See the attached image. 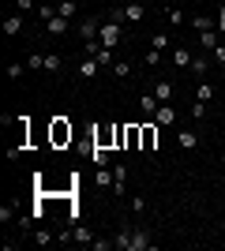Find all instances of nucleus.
<instances>
[{"label": "nucleus", "instance_id": "obj_1", "mask_svg": "<svg viewBox=\"0 0 225 251\" xmlns=\"http://www.w3.org/2000/svg\"><path fill=\"white\" fill-rule=\"evenodd\" d=\"M113 244H117L120 251H150L154 248V240H150L147 229H120Z\"/></svg>", "mask_w": 225, "mask_h": 251}, {"label": "nucleus", "instance_id": "obj_2", "mask_svg": "<svg viewBox=\"0 0 225 251\" xmlns=\"http://www.w3.org/2000/svg\"><path fill=\"white\" fill-rule=\"evenodd\" d=\"M143 15H147V4H139V0H131V4H124V8H113L109 11V19L113 23H143Z\"/></svg>", "mask_w": 225, "mask_h": 251}, {"label": "nucleus", "instance_id": "obj_3", "mask_svg": "<svg viewBox=\"0 0 225 251\" xmlns=\"http://www.w3.org/2000/svg\"><path fill=\"white\" fill-rule=\"evenodd\" d=\"M72 124H68L64 116H56L53 124H49V143H53V147H68V143H72Z\"/></svg>", "mask_w": 225, "mask_h": 251}, {"label": "nucleus", "instance_id": "obj_4", "mask_svg": "<svg viewBox=\"0 0 225 251\" xmlns=\"http://www.w3.org/2000/svg\"><path fill=\"white\" fill-rule=\"evenodd\" d=\"M98 42L105 45V49L120 45V42H124V26H120V23H113V19H105V23H101V34H98Z\"/></svg>", "mask_w": 225, "mask_h": 251}, {"label": "nucleus", "instance_id": "obj_5", "mask_svg": "<svg viewBox=\"0 0 225 251\" xmlns=\"http://www.w3.org/2000/svg\"><path fill=\"white\" fill-rule=\"evenodd\" d=\"M139 150H158V120H147V124H143Z\"/></svg>", "mask_w": 225, "mask_h": 251}, {"label": "nucleus", "instance_id": "obj_6", "mask_svg": "<svg viewBox=\"0 0 225 251\" xmlns=\"http://www.w3.org/2000/svg\"><path fill=\"white\" fill-rule=\"evenodd\" d=\"M75 34H79L83 42H94L98 34H101V23H98V19H83L79 26H75Z\"/></svg>", "mask_w": 225, "mask_h": 251}, {"label": "nucleus", "instance_id": "obj_7", "mask_svg": "<svg viewBox=\"0 0 225 251\" xmlns=\"http://www.w3.org/2000/svg\"><path fill=\"white\" fill-rule=\"evenodd\" d=\"M117 143V127H94V147H113Z\"/></svg>", "mask_w": 225, "mask_h": 251}, {"label": "nucleus", "instance_id": "obj_8", "mask_svg": "<svg viewBox=\"0 0 225 251\" xmlns=\"http://www.w3.org/2000/svg\"><path fill=\"white\" fill-rule=\"evenodd\" d=\"M139 139H143V124H128L124 127V147L128 150H139Z\"/></svg>", "mask_w": 225, "mask_h": 251}, {"label": "nucleus", "instance_id": "obj_9", "mask_svg": "<svg viewBox=\"0 0 225 251\" xmlns=\"http://www.w3.org/2000/svg\"><path fill=\"white\" fill-rule=\"evenodd\" d=\"M98 68H101V60H98V56L83 60V64H79V79H98Z\"/></svg>", "mask_w": 225, "mask_h": 251}, {"label": "nucleus", "instance_id": "obj_10", "mask_svg": "<svg viewBox=\"0 0 225 251\" xmlns=\"http://www.w3.org/2000/svg\"><path fill=\"white\" fill-rule=\"evenodd\" d=\"M45 34H53V38H60V34H68V19H60V15H53V19L45 23Z\"/></svg>", "mask_w": 225, "mask_h": 251}, {"label": "nucleus", "instance_id": "obj_11", "mask_svg": "<svg viewBox=\"0 0 225 251\" xmlns=\"http://www.w3.org/2000/svg\"><path fill=\"white\" fill-rule=\"evenodd\" d=\"M158 98H154V94H143L139 98V109H143V116H150V120H154V113H158Z\"/></svg>", "mask_w": 225, "mask_h": 251}, {"label": "nucleus", "instance_id": "obj_12", "mask_svg": "<svg viewBox=\"0 0 225 251\" xmlns=\"http://www.w3.org/2000/svg\"><path fill=\"white\" fill-rule=\"evenodd\" d=\"M154 120H158V124H176V113H173V105H169V101H165V105H158Z\"/></svg>", "mask_w": 225, "mask_h": 251}, {"label": "nucleus", "instance_id": "obj_13", "mask_svg": "<svg viewBox=\"0 0 225 251\" xmlns=\"http://www.w3.org/2000/svg\"><path fill=\"white\" fill-rule=\"evenodd\" d=\"M173 90H176V86H173V83H165V79H158V86H154V98H158V101L165 105V101H169V98H173Z\"/></svg>", "mask_w": 225, "mask_h": 251}, {"label": "nucleus", "instance_id": "obj_14", "mask_svg": "<svg viewBox=\"0 0 225 251\" xmlns=\"http://www.w3.org/2000/svg\"><path fill=\"white\" fill-rule=\"evenodd\" d=\"M173 64H176L180 72H188V68H192V52L188 49H173Z\"/></svg>", "mask_w": 225, "mask_h": 251}, {"label": "nucleus", "instance_id": "obj_15", "mask_svg": "<svg viewBox=\"0 0 225 251\" xmlns=\"http://www.w3.org/2000/svg\"><path fill=\"white\" fill-rule=\"evenodd\" d=\"M75 0H60V4H56V15H60V19H75Z\"/></svg>", "mask_w": 225, "mask_h": 251}, {"label": "nucleus", "instance_id": "obj_16", "mask_svg": "<svg viewBox=\"0 0 225 251\" xmlns=\"http://www.w3.org/2000/svg\"><path fill=\"white\" fill-rule=\"evenodd\" d=\"M4 30H8V38H15V34L23 30V15H8V19H4Z\"/></svg>", "mask_w": 225, "mask_h": 251}, {"label": "nucleus", "instance_id": "obj_17", "mask_svg": "<svg viewBox=\"0 0 225 251\" xmlns=\"http://www.w3.org/2000/svg\"><path fill=\"white\" fill-rule=\"evenodd\" d=\"M176 143H180L184 150H195V147H199V135H195V131H180V135H176Z\"/></svg>", "mask_w": 225, "mask_h": 251}, {"label": "nucleus", "instance_id": "obj_18", "mask_svg": "<svg viewBox=\"0 0 225 251\" xmlns=\"http://www.w3.org/2000/svg\"><path fill=\"white\" fill-rule=\"evenodd\" d=\"M90 161H94L98 169H105V165H109V154H105V147H90Z\"/></svg>", "mask_w": 225, "mask_h": 251}, {"label": "nucleus", "instance_id": "obj_19", "mask_svg": "<svg viewBox=\"0 0 225 251\" xmlns=\"http://www.w3.org/2000/svg\"><path fill=\"white\" fill-rule=\"evenodd\" d=\"M60 64H64L60 52H45V68H42V72H60Z\"/></svg>", "mask_w": 225, "mask_h": 251}, {"label": "nucleus", "instance_id": "obj_20", "mask_svg": "<svg viewBox=\"0 0 225 251\" xmlns=\"http://www.w3.org/2000/svg\"><path fill=\"white\" fill-rule=\"evenodd\" d=\"M192 26L199 34H203V30H214V19H210V15H192Z\"/></svg>", "mask_w": 225, "mask_h": 251}, {"label": "nucleus", "instance_id": "obj_21", "mask_svg": "<svg viewBox=\"0 0 225 251\" xmlns=\"http://www.w3.org/2000/svg\"><path fill=\"white\" fill-rule=\"evenodd\" d=\"M210 98H214V86H210V83L203 79V83L195 86V101H210Z\"/></svg>", "mask_w": 225, "mask_h": 251}, {"label": "nucleus", "instance_id": "obj_22", "mask_svg": "<svg viewBox=\"0 0 225 251\" xmlns=\"http://www.w3.org/2000/svg\"><path fill=\"white\" fill-rule=\"evenodd\" d=\"M188 72H192V75H199V79H203V75L210 72V60H199V56H192V68H188Z\"/></svg>", "mask_w": 225, "mask_h": 251}, {"label": "nucleus", "instance_id": "obj_23", "mask_svg": "<svg viewBox=\"0 0 225 251\" xmlns=\"http://www.w3.org/2000/svg\"><path fill=\"white\" fill-rule=\"evenodd\" d=\"M199 45L214 52V49H218V34H214V30H203V34H199Z\"/></svg>", "mask_w": 225, "mask_h": 251}, {"label": "nucleus", "instance_id": "obj_24", "mask_svg": "<svg viewBox=\"0 0 225 251\" xmlns=\"http://www.w3.org/2000/svg\"><path fill=\"white\" fill-rule=\"evenodd\" d=\"M72 236H75V244H90L94 236H90V229H83L79 221H75V229H72Z\"/></svg>", "mask_w": 225, "mask_h": 251}, {"label": "nucleus", "instance_id": "obj_25", "mask_svg": "<svg viewBox=\"0 0 225 251\" xmlns=\"http://www.w3.org/2000/svg\"><path fill=\"white\" fill-rule=\"evenodd\" d=\"M113 75H117V79H131V64L128 60H117V64H113Z\"/></svg>", "mask_w": 225, "mask_h": 251}, {"label": "nucleus", "instance_id": "obj_26", "mask_svg": "<svg viewBox=\"0 0 225 251\" xmlns=\"http://www.w3.org/2000/svg\"><path fill=\"white\" fill-rule=\"evenodd\" d=\"M150 49L165 52V49H169V34H154V38H150Z\"/></svg>", "mask_w": 225, "mask_h": 251}, {"label": "nucleus", "instance_id": "obj_27", "mask_svg": "<svg viewBox=\"0 0 225 251\" xmlns=\"http://www.w3.org/2000/svg\"><path fill=\"white\" fill-rule=\"evenodd\" d=\"M26 68H30V72L45 68V52H34V56H26Z\"/></svg>", "mask_w": 225, "mask_h": 251}, {"label": "nucleus", "instance_id": "obj_28", "mask_svg": "<svg viewBox=\"0 0 225 251\" xmlns=\"http://www.w3.org/2000/svg\"><path fill=\"white\" fill-rule=\"evenodd\" d=\"M98 188H113V173L109 169H98Z\"/></svg>", "mask_w": 225, "mask_h": 251}, {"label": "nucleus", "instance_id": "obj_29", "mask_svg": "<svg viewBox=\"0 0 225 251\" xmlns=\"http://www.w3.org/2000/svg\"><path fill=\"white\" fill-rule=\"evenodd\" d=\"M53 15H56V8H49V4H38V19H42V23H49Z\"/></svg>", "mask_w": 225, "mask_h": 251}, {"label": "nucleus", "instance_id": "obj_30", "mask_svg": "<svg viewBox=\"0 0 225 251\" xmlns=\"http://www.w3.org/2000/svg\"><path fill=\"white\" fill-rule=\"evenodd\" d=\"M165 19H169L173 26H180V23H184V11L180 8H169V11H165Z\"/></svg>", "mask_w": 225, "mask_h": 251}, {"label": "nucleus", "instance_id": "obj_31", "mask_svg": "<svg viewBox=\"0 0 225 251\" xmlns=\"http://www.w3.org/2000/svg\"><path fill=\"white\" fill-rule=\"evenodd\" d=\"M23 72H26V64H8V79H23Z\"/></svg>", "mask_w": 225, "mask_h": 251}, {"label": "nucleus", "instance_id": "obj_32", "mask_svg": "<svg viewBox=\"0 0 225 251\" xmlns=\"http://www.w3.org/2000/svg\"><path fill=\"white\" fill-rule=\"evenodd\" d=\"M90 248H94V251H109V248H117V244H113V240H90Z\"/></svg>", "mask_w": 225, "mask_h": 251}, {"label": "nucleus", "instance_id": "obj_33", "mask_svg": "<svg viewBox=\"0 0 225 251\" xmlns=\"http://www.w3.org/2000/svg\"><path fill=\"white\" fill-rule=\"evenodd\" d=\"M147 64H150V68H158V64H161V52L150 49V52H147Z\"/></svg>", "mask_w": 225, "mask_h": 251}, {"label": "nucleus", "instance_id": "obj_34", "mask_svg": "<svg viewBox=\"0 0 225 251\" xmlns=\"http://www.w3.org/2000/svg\"><path fill=\"white\" fill-rule=\"evenodd\" d=\"M38 244H42V248H45V244H53V232H49V229H38Z\"/></svg>", "mask_w": 225, "mask_h": 251}, {"label": "nucleus", "instance_id": "obj_35", "mask_svg": "<svg viewBox=\"0 0 225 251\" xmlns=\"http://www.w3.org/2000/svg\"><path fill=\"white\" fill-rule=\"evenodd\" d=\"M131 210H135V214H143V210H147V199H143V195H135V199H131Z\"/></svg>", "mask_w": 225, "mask_h": 251}, {"label": "nucleus", "instance_id": "obj_36", "mask_svg": "<svg viewBox=\"0 0 225 251\" xmlns=\"http://www.w3.org/2000/svg\"><path fill=\"white\" fill-rule=\"evenodd\" d=\"M98 49H101V42H98V38H94V42H86V56H98Z\"/></svg>", "mask_w": 225, "mask_h": 251}, {"label": "nucleus", "instance_id": "obj_37", "mask_svg": "<svg viewBox=\"0 0 225 251\" xmlns=\"http://www.w3.org/2000/svg\"><path fill=\"white\" fill-rule=\"evenodd\" d=\"M34 4H38V0H15V8H19V11H30Z\"/></svg>", "mask_w": 225, "mask_h": 251}, {"label": "nucleus", "instance_id": "obj_38", "mask_svg": "<svg viewBox=\"0 0 225 251\" xmlns=\"http://www.w3.org/2000/svg\"><path fill=\"white\" fill-rule=\"evenodd\" d=\"M214 60H218V64L225 68V45H218V49H214Z\"/></svg>", "mask_w": 225, "mask_h": 251}, {"label": "nucleus", "instance_id": "obj_39", "mask_svg": "<svg viewBox=\"0 0 225 251\" xmlns=\"http://www.w3.org/2000/svg\"><path fill=\"white\" fill-rule=\"evenodd\" d=\"M218 26H222V30H225V8L218 11Z\"/></svg>", "mask_w": 225, "mask_h": 251}, {"label": "nucleus", "instance_id": "obj_40", "mask_svg": "<svg viewBox=\"0 0 225 251\" xmlns=\"http://www.w3.org/2000/svg\"><path fill=\"white\" fill-rule=\"evenodd\" d=\"M139 4H150V0H139Z\"/></svg>", "mask_w": 225, "mask_h": 251}, {"label": "nucleus", "instance_id": "obj_41", "mask_svg": "<svg viewBox=\"0 0 225 251\" xmlns=\"http://www.w3.org/2000/svg\"><path fill=\"white\" fill-rule=\"evenodd\" d=\"M222 214H225V206H222Z\"/></svg>", "mask_w": 225, "mask_h": 251}]
</instances>
